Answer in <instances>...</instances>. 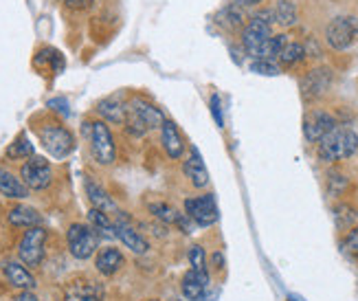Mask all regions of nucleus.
<instances>
[{"label": "nucleus", "instance_id": "obj_1", "mask_svg": "<svg viewBox=\"0 0 358 301\" xmlns=\"http://www.w3.org/2000/svg\"><path fill=\"white\" fill-rule=\"evenodd\" d=\"M356 150H358V134L350 128H343V125H336L332 132H328L319 141L317 154L323 163H334L354 156Z\"/></svg>", "mask_w": 358, "mask_h": 301}, {"label": "nucleus", "instance_id": "obj_2", "mask_svg": "<svg viewBox=\"0 0 358 301\" xmlns=\"http://www.w3.org/2000/svg\"><path fill=\"white\" fill-rule=\"evenodd\" d=\"M165 123V117L159 108H154L150 102L145 99H132L130 106H128V119H126V125H128V132L134 134V136H143L145 132L150 130H157Z\"/></svg>", "mask_w": 358, "mask_h": 301}, {"label": "nucleus", "instance_id": "obj_3", "mask_svg": "<svg viewBox=\"0 0 358 301\" xmlns=\"http://www.w3.org/2000/svg\"><path fill=\"white\" fill-rule=\"evenodd\" d=\"M86 132H88V139H90V152H92V156H95V161L99 165L115 163L117 148H115L113 132L106 125V121L86 123Z\"/></svg>", "mask_w": 358, "mask_h": 301}, {"label": "nucleus", "instance_id": "obj_4", "mask_svg": "<svg viewBox=\"0 0 358 301\" xmlns=\"http://www.w3.org/2000/svg\"><path fill=\"white\" fill-rule=\"evenodd\" d=\"M66 244L75 260H88L95 255L99 246V235L90 225L73 223L66 231Z\"/></svg>", "mask_w": 358, "mask_h": 301}, {"label": "nucleus", "instance_id": "obj_5", "mask_svg": "<svg viewBox=\"0 0 358 301\" xmlns=\"http://www.w3.org/2000/svg\"><path fill=\"white\" fill-rule=\"evenodd\" d=\"M38 134H40L44 150L53 158H66L75 148V139H73L71 130L64 128L62 123H46V125H42Z\"/></svg>", "mask_w": 358, "mask_h": 301}, {"label": "nucleus", "instance_id": "obj_6", "mask_svg": "<svg viewBox=\"0 0 358 301\" xmlns=\"http://www.w3.org/2000/svg\"><path fill=\"white\" fill-rule=\"evenodd\" d=\"M46 237H49V231L44 227H34L27 229L22 240L18 244V258L24 266L36 268L42 264L44 260V246H46Z\"/></svg>", "mask_w": 358, "mask_h": 301}, {"label": "nucleus", "instance_id": "obj_7", "mask_svg": "<svg viewBox=\"0 0 358 301\" xmlns=\"http://www.w3.org/2000/svg\"><path fill=\"white\" fill-rule=\"evenodd\" d=\"M325 38H328V44L336 51L350 49L358 38V20L354 15H338L325 29Z\"/></svg>", "mask_w": 358, "mask_h": 301}, {"label": "nucleus", "instance_id": "obj_8", "mask_svg": "<svg viewBox=\"0 0 358 301\" xmlns=\"http://www.w3.org/2000/svg\"><path fill=\"white\" fill-rule=\"evenodd\" d=\"M185 216L192 220L194 225L207 229L217 223V204L211 194L187 198L185 200Z\"/></svg>", "mask_w": 358, "mask_h": 301}, {"label": "nucleus", "instance_id": "obj_9", "mask_svg": "<svg viewBox=\"0 0 358 301\" xmlns=\"http://www.w3.org/2000/svg\"><path fill=\"white\" fill-rule=\"evenodd\" d=\"M20 178L29 189H36V192H42L51 183H53V169L46 163V158L40 156H31V161H27L20 167Z\"/></svg>", "mask_w": 358, "mask_h": 301}, {"label": "nucleus", "instance_id": "obj_10", "mask_svg": "<svg viewBox=\"0 0 358 301\" xmlns=\"http://www.w3.org/2000/svg\"><path fill=\"white\" fill-rule=\"evenodd\" d=\"M115 216H117V220H115V237H119L121 244L126 248H130L134 255H145V253L150 251V242L128 223V218L123 216V211H117Z\"/></svg>", "mask_w": 358, "mask_h": 301}, {"label": "nucleus", "instance_id": "obj_11", "mask_svg": "<svg viewBox=\"0 0 358 301\" xmlns=\"http://www.w3.org/2000/svg\"><path fill=\"white\" fill-rule=\"evenodd\" d=\"M273 36V29H271V20H266V15H255V18L248 22L242 31V44H244V51L248 55H255L259 46L266 42Z\"/></svg>", "mask_w": 358, "mask_h": 301}, {"label": "nucleus", "instance_id": "obj_12", "mask_svg": "<svg viewBox=\"0 0 358 301\" xmlns=\"http://www.w3.org/2000/svg\"><path fill=\"white\" fill-rule=\"evenodd\" d=\"M334 128H336L334 117L323 113V110H313V113H308L303 119V136L310 144H319V141Z\"/></svg>", "mask_w": 358, "mask_h": 301}, {"label": "nucleus", "instance_id": "obj_13", "mask_svg": "<svg viewBox=\"0 0 358 301\" xmlns=\"http://www.w3.org/2000/svg\"><path fill=\"white\" fill-rule=\"evenodd\" d=\"M3 275L5 279L11 284L13 288H20V290H36L38 281L36 277L31 275L29 268L22 262H15V260H7L3 262Z\"/></svg>", "mask_w": 358, "mask_h": 301}, {"label": "nucleus", "instance_id": "obj_14", "mask_svg": "<svg viewBox=\"0 0 358 301\" xmlns=\"http://www.w3.org/2000/svg\"><path fill=\"white\" fill-rule=\"evenodd\" d=\"M148 211L157 220H161L163 225H172V227L182 229V233H189V225H187V220L189 218L180 211H176L172 204H167L163 200H152V202H148Z\"/></svg>", "mask_w": 358, "mask_h": 301}, {"label": "nucleus", "instance_id": "obj_15", "mask_svg": "<svg viewBox=\"0 0 358 301\" xmlns=\"http://www.w3.org/2000/svg\"><path fill=\"white\" fill-rule=\"evenodd\" d=\"M103 290L99 284L88 279H75L64 288V301H101Z\"/></svg>", "mask_w": 358, "mask_h": 301}, {"label": "nucleus", "instance_id": "obj_16", "mask_svg": "<svg viewBox=\"0 0 358 301\" xmlns=\"http://www.w3.org/2000/svg\"><path fill=\"white\" fill-rule=\"evenodd\" d=\"M123 264H126V258H123V253L115 246H106L97 253V258H95V268H97V273H101L103 277H113L117 275Z\"/></svg>", "mask_w": 358, "mask_h": 301}, {"label": "nucleus", "instance_id": "obj_17", "mask_svg": "<svg viewBox=\"0 0 358 301\" xmlns=\"http://www.w3.org/2000/svg\"><path fill=\"white\" fill-rule=\"evenodd\" d=\"M330 84H332V71L330 69H315L303 77L301 90H303L306 97H321V94L330 88Z\"/></svg>", "mask_w": 358, "mask_h": 301}, {"label": "nucleus", "instance_id": "obj_18", "mask_svg": "<svg viewBox=\"0 0 358 301\" xmlns=\"http://www.w3.org/2000/svg\"><path fill=\"white\" fill-rule=\"evenodd\" d=\"M161 144H163V150L167 152L169 158H174V161H178V158L185 154V141L176 128L174 121H167L161 125Z\"/></svg>", "mask_w": 358, "mask_h": 301}, {"label": "nucleus", "instance_id": "obj_19", "mask_svg": "<svg viewBox=\"0 0 358 301\" xmlns=\"http://www.w3.org/2000/svg\"><path fill=\"white\" fill-rule=\"evenodd\" d=\"M7 220L11 227L18 229H34V227H42V214L29 204H15L13 209H9Z\"/></svg>", "mask_w": 358, "mask_h": 301}, {"label": "nucleus", "instance_id": "obj_20", "mask_svg": "<svg viewBox=\"0 0 358 301\" xmlns=\"http://www.w3.org/2000/svg\"><path fill=\"white\" fill-rule=\"evenodd\" d=\"M84 187H86V196H88V200L92 202V209H99V211H103V214H117V211H119V209H117V204H115V200L110 198V194H108L99 183H95L92 178H86Z\"/></svg>", "mask_w": 358, "mask_h": 301}, {"label": "nucleus", "instance_id": "obj_21", "mask_svg": "<svg viewBox=\"0 0 358 301\" xmlns=\"http://www.w3.org/2000/svg\"><path fill=\"white\" fill-rule=\"evenodd\" d=\"M185 174H187V178L192 181L194 187L202 189V187H207L209 183V172L205 167V161H202V156L196 148L189 150V156H187V161H185Z\"/></svg>", "mask_w": 358, "mask_h": 301}, {"label": "nucleus", "instance_id": "obj_22", "mask_svg": "<svg viewBox=\"0 0 358 301\" xmlns=\"http://www.w3.org/2000/svg\"><path fill=\"white\" fill-rule=\"evenodd\" d=\"M207 286H209V277H200L194 271H187L182 275V281H180L182 297L189 299V301H200L207 293Z\"/></svg>", "mask_w": 358, "mask_h": 301}, {"label": "nucleus", "instance_id": "obj_23", "mask_svg": "<svg viewBox=\"0 0 358 301\" xmlns=\"http://www.w3.org/2000/svg\"><path fill=\"white\" fill-rule=\"evenodd\" d=\"M97 113L110 123H126L128 119V106L119 97H106L97 104Z\"/></svg>", "mask_w": 358, "mask_h": 301}, {"label": "nucleus", "instance_id": "obj_24", "mask_svg": "<svg viewBox=\"0 0 358 301\" xmlns=\"http://www.w3.org/2000/svg\"><path fill=\"white\" fill-rule=\"evenodd\" d=\"M0 196L15 198V200H24L29 196V187L20 178H15L11 172L0 167Z\"/></svg>", "mask_w": 358, "mask_h": 301}, {"label": "nucleus", "instance_id": "obj_25", "mask_svg": "<svg viewBox=\"0 0 358 301\" xmlns=\"http://www.w3.org/2000/svg\"><path fill=\"white\" fill-rule=\"evenodd\" d=\"M273 15V20L277 24H282V27H292L294 22H297V7H294L290 0H279V3L273 7L271 11Z\"/></svg>", "mask_w": 358, "mask_h": 301}, {"label": "nucleus", "instance_id": "obj_26", "mask_svg": "<svg viewBox=\"0 0 358 301\" xmlns=\"http://www.w3.org/2000/svg\"><path fill=\"white\" fill-rule=\"evenodd\" d=\"M88 223L90 227L97 231V235H103V237H115V223L108 214L99 211V209H90L88 211Z\"/></svg>", "mask_w": 358, "mask_h": 301}, {"label": "nucleus", "instance_id": "obj_27", "mask_svg": "<svg viewBox=\"0 0 358 301\" xmlns=\"http://www.w3.org/2000/svg\"><path fill=\"white\" fill-rule=\"evenodd\" d=\"M189 271L198 273L200 277H209V258H207V251L205 246L194 244L189 248Z\"/></svg>", "mask_w": 358, "mask_h": 301}, {"label": "nucleus", "instance_id": "obj_28", "mask_svg": "<svg viewBox=\"0 0 358 301\" xmlns=\"http://www.w3.org/2000/svg\"><path fill=\"white\" fill-rule=\"evenodd\" d=\"M334 223L341 231H350L352 227L358 225V214L350 204H338L334 209Z\"/></svg>", "mask_w": 358, "mask_h": 301}, {"label": "nucleus", "instance_id": "obj_29", "mask_svg": "<svg viewBox=\"0 0 358 301\" xmlns=\"http://www.w3.org/2000/svg\"><path fill=\"white\" fill-rule=\"evenodd\" d=\"M303 55H306L303 44H299V42H286L282 53H279V62H282L284 66H292V64H297V62H301Z\"/></svg>", "mask_w": 358, "mask_h": 301}, {"label": "nucleus", "instance_id": "obj_30", "mask_svg": "<svg viewBox=\"0 0 358 301\" xmlns=\"http://www.w3.org/2000/svg\"><path fill=\"white\" fill-rule=\"evenodd\" d=\"M9 158H29V156H34V144L27 139V134H20L18 139L13 141V144L7 148L5 152Z\"/></svg>", "mask_w": 358, "mask_h": 301}, {"label": "nucleus", "instance_id": "obj_31", "mask_svg": "<svg viewBox=\"0 0 358 301\" xmlns=\"http://www.w3.org/2000/svg\"><path fill=\"white\" fill-rule=\"evenodd\" d=\"M341 251L345 253L348 258H358V225L356 227H352L348 233H345V237H343V242H341Z\"/></svg>", "mask_w": 358, "mask_h": 301}, {"label": "nucleus", "instance_id": "obj_32", "mask_svg": "<svg viewBox=\"0 0 358 301\" xmlns=\"http://www.w3.org/2000/svg\"><path fill=\"white\" fill-rule=\"evenodd\" d=\"M251 71L257 73V75H279V66L275 64L273 59H253V64H251Z\"/></svg>", "mask_w": 358, "mask_h": 301}, {"label": "nucleus", "instance_id": "obj_33", "mask_svg": "<svg viewBox=\"0 0 358 301\" xmlns=\"http://www.w3.org/2000/svg\"><path fill=\"white\" fill-rule=\"evenodd\" d=\"M345 185H348V181L341 176V174H332V176H330V189L334 194H338V189H343Z\"/></svg>", "mask_w": 358, "mask_h": 301}, {"label": "nucleus", "instance_id": "obj_34", "mask_svg": "<svg viewBox=\"0 0 358 301\" xmlns=\"http://www.w3.org/2000/svg\"><path fill=\"white\" fill-rule=\"evenodd\" d=\"M211 113H213V117H215L217 125H220V128H222V115H220V97H217V94H213V97H211Z\"/></svg>", "mask_w": 358, "mask_h": 301}, {"label": "nucleus", "instance_id": "obj_35", "mask_svg": "<svg viewBox=\"0 0 358 301\" xmlns=\"http://www.w3.org/2000/svg\"><path fill=\"white\" fill-rule=\"evenodd\" d=\"M49 108L57 110V113H62V115H69V104L64 99H51L49 102Z\"/></svg>", "mask_w": 358, "mask_h": 301}, {"label": "nucleus", "instance_id": "obj_36", "mask_svg": "<svg viewBox=\"0 0 358 301\" xmlns=\"http://www.w3.org/2000/svg\"><path fill=\"white\" fill-rule=\"evenodd\" d=\"M211 266H213V271H222L224 268V255L220 251L213 253V258H211Z\"/></svg>", "mask_w": 358, "mask_h": 301}, {"label": "nucleus", "instance_id": "obj_37", "mask_svg": "<svg viewBox=\"0 0 358 301\" xmlns=\"http://www.w3.org/2000/svg\"><path fill=\"white\" fill-rule=\"evenodd\" d=\"M64 3L71 9H88L90 7V0H64Z\"/></svg>", "mask_w": 358, "mask_h": 301}, {"label": "nucleus", "instance_id": "obj_38", "mask_svg": "<svg viewBox=\"0 0 358 301\" xmlns=\"http://www.w3.org/2000/svg\"><path fill=\"white\" fill-rule=\"evenodd\" d=\"M13 301H40L36 295H34V290H22L18 297H15Z\"/></svg>", "mask_w": 358, "mask_h": 301}, {"label": "nucleus", "instance_id": "obj_39", "mask_svg": "<svg viewBox=\"0 0 358 301\" xmlns=\"http://www.w3.org/2000/svg\"><path fill=\"white\" fill-rule=\"evenodd\" d=\"M240 5H257V3H262V0H238Z\"/></svg>", "mask_w": 358, "mask_h": 301}, {"label": "nucleus", "instance_id": "obj_40", "mask_svg": "<svg viewBox=\"0 0 358 301\" xmlns=\"http://www.w3.org/2000/svg\"><path fill=\"white\" fill-rule=\"evenodd\" d=\"M288 301H303L299 295H288Z\"/></svg>", "mask_w": 358, "mask_h": 301}, {"label": "nucleus", "instance_id": "obj_41", "mask_svg": "<svg viewBox=\"0 0 358 301\" xmlns=\"http://www.w3.org/2000/svg\"><path fill=\"white\" fill-rule=\"evenodd\" d=\"M148 301H161V299H148Z\"/></svg>", "mask_w": 358, "mask_h": 301}]
</instances>
